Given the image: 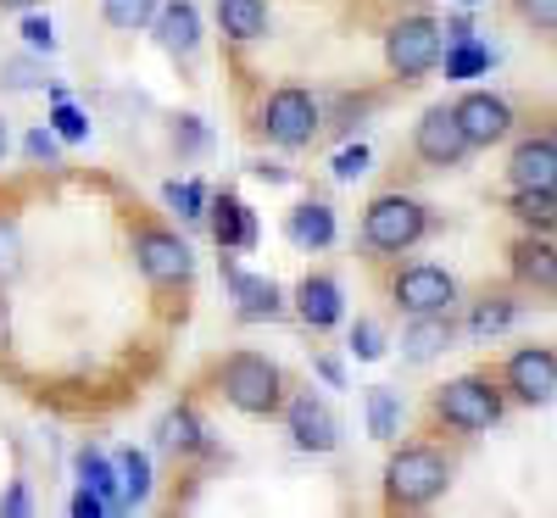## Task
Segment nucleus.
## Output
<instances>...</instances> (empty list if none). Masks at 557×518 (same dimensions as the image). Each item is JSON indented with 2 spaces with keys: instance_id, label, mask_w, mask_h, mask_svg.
Here are the masks:
<instances>
[{
  "instance_id": "nucleus-1",
  "label": "nucleus",
  "mask_w": 557,
  "mask_h": 518,
  "mask_svg": "<svg viewBox=\"0 0 557 518\" xmlns=\"http://www.w3.org/2000/svg\"><path fill=\"white\" fill-rule=\"evenodd\" d=\"M451 485V462L435 446H401L385 468V502L391 507H430Z\"/></svg>"
},
{
  "instance_id": "nucleus-2",
  "label": "nucleus",
  "mask_w": 557,
  "mask_h": 518,
  "mask_svg": "<svg viewBox=\"0 0 557 518\" xmlns=\"http://www.w3.org/2000/svg\"><path fill=\"white\" fill-rule=\"evenodd\" d=\"M223 396L246 418H273L278 402H285V380H278V368L262 351H235L223 362Z\"/></svg>"
},
{
  "instance_id": "nucleus-3",
  "label": "nucleus",
  "mask_w": 557,
  "mask_h": 518,
  "mask_svg": "<svg viewBox=\"0 0 557 518\" xmlns=\"http://www.w3.org/2000/svg\"><path fill=\"white\" fill-rule=\"evenodd\" d=\"M430 234V212L418 207L412 196H380V201H368L362 212V246L368 251H412L418 240Z\"/></svg>"
},
{
  "instance_id": "nucleus-4",
  "label": "nucleus",
  "mask_w": 557,
  "mask_h": 518,
  "mask_svg": "<svg viewBox=\"0 0 557 518\" xmlns=\"http://www.w3.org/2000/svg\"><path fill=\"white\" fill-rule=\"evenodd\" d=\"M446 57V28L435 17H401L385 34V62L396 78H424Z\"/></svg>"
},
{
  "instance_id": "nucleus-5",
  "label": "nucleus",
  "mask_w": 557,
  "mask_h": 518,
  "mask_svg": "<svg viewBox=\"0 0 557 518\" xmlns=\"http://www.w3.org/2000/svg\"><path fill=\"white\" fill-rule=\"evenodd\" d=\"M435 412L451 423V430H462V435H480V430H491V423L502 418V396L491 391V380H480V373H462V380L441 385Z\"/></svg>"
},
{
  "instance_id": "nucleus-6",
  "label": "nucleus",
  "mask_w": 557,
  "mask_h": 518,
  "mask_svg": "<svg viewBox=\"0 0 557 518\" xmlns=\"http://www.w3.org/2000/svg\"><path fill=\"white\" fill-rule=\"evenodd\" d=\"M262 128H268V139H273V146L296 151V146H307V139L318 134V101L307 96L301 84L273 89V96H268V107H262Z\"/></svg>"
},
{
  "instance_id": "nucleus-7",
  "label": "nucleus",
  "mask_w": 557,
  "mask_h": 518,
  "mask_svg": "<svg viewBox=\"0 0 557 518\" xmlns=\"http://www.w3.org/2000/svg\"><path fill=\"white\" fill-rule=\"evenodd\" d=\"M412 151H418V162H430V168H457L474 146H469V134H462L451 107H430L424 118H418V128H412Z\"/></svg>"
},
{
  "instance_id": "nucleus-8",
  "label": "nucleus",
  "mask_w": 557,
  "mask_h": 518,
  "mask_svg": "<svg viewBox=\"0 0 557 518\" xmlns=\"http://www.w3.org/2000/svg\"><path fill=\"white\" fill-rule=\"evenodd\" d=\"M134 257H139V273H146L151 285H184V279H190V246H184L173 229H139Z\"/></svg>"
},
{
  "instance_id": "nucleus-9",
  "label": "nucleus",
  "mask_w": 557,
  "mask_h": 518,
  "mask_svg": "<svg viewBox=\"0 0 557 518\" xmlns=\"http://www.w3.org/2000/svg\"><path fill=\"white\" fill-rule=\"evenodd\" d=\"M457 301V279L446 268H430V262H412L396 273V307L401 312H451Z\"/></svg>"
},
{
  "instance_id": "nucleus-10",
  "label": "nucleus",
  "mask_w": 557,
  "mask_h": 518,
  "mask_svg": "<svg viewBox=\"0 0 557 518\" xmlns=\"http://www.w3.org/2000/svg\"><path fill=\"white\" fill-rule=\"evenodd\" d=\"M285 423H290V441H296L301 452H335V441H341V423H335L330 402L312 396V391H301V396L285 407Z\"/></svg>"
},
{
  "instance_id": "nucleus-11",
  "label": "nucleus",
  "mask_w": 557,
  "mask_h": 518,
  "mask_svg": "<svg viewBox=\"0 0 557 518\" xmlns=\"http://www.w3.org/2000/svg\"><path fill=\"white\" fill-rule=\"evenodd\" d=\"M451 112H457L462 134H469V146H496V139L513 134V107H507L502 96H485V89H474V96H462Z\"/></svg>"
},
{
  "instance_id": "nucleus-12",
  "label": "nucleus",
  "mask_w": 557,
  "mask_h": 518,
  "mask_svg": "<svg viewBox=\"0 0 557 518\" xmlns=\"http://www.w3.org/2000/svg\"><path fill=\"white\" fill-rule=\"evenodd\" d=\"M223 279H228V291H235V318L240 323H268V318L285 312V291H278L273 279L240 273L235 262H223Z\"/></svg>"
},
{
  "instance_id": "nucleus-13",
  "label": "nucleus",
  "mask_w": 557,
  "mask_h": 518,
  "mask_svg": "<svg viewBox=\"0 0 557 518\" xmlns=\"http://www.w3.org/2000/svg\"><path fill=\"white\" fill-rule=\"evenodd\" d=\"M507 391H513L519 402H552L557 396V351H546V346H530V351H519L513 362H507Z\"/></svg>"
},
{
  "instance_id": "nucleus-14",
  "label": "nucleus",
  "mask_w": 557,
  "mask_h": 518,
  "mask_svg": "<svg viewBox=\"0 0 557 518\" xmlns=\"http://www.w3.org/2000/svg\"><path fill=\"white\" fill-rule=\"evenodd\" d=\"M513 190H557V139H524L507 162Z\"/></svg>"
},
{
  "instance_id": "nucleus-15",
  "label": "nucleus",
  "mask_w": 557,
  "mask_h": 518,
  "mask_svg": "<svg viewBox=\"0 0 557 518\" xmlns=\"http://www.w3.org/2000/svg\"><path fill=\"white\" fill-rule=\"evenodd\" d=\"M151 28H157V45H162L168 57H196V45H201V12L190 7V0L157 7Z\"/></svg>"
},
{
  "instance_id": "nucleus-16",
  "label": "nucleus",
  "mask_w": 557,
  "mask_h": 518,
  "mask_svg": "<svg viewBox=\"0 0 557 518\" xmlns=\"http://www.w3.org/2000/svg\"><path fill=\"white\" fill-rule=\"evenodd\" d=\"M296 312L307 329H335L341 323V285L330 273H307L296 285Z\"/></svg>"
},
{
  "instance_id": "nucleus-17",
  "label": "nucleus",
  "mask_w": 557,
  "mask_h": 518,
  "mask_svg": "<svg viewBox=\"0 0 557 518\" xmlns=\"http://www.w3.org/2000/svg\"><path fill=\"white\" fill-rule=\"evenodd\" d=\"M212 234H218V246L223 251H246L257 246V218L240 196H218L212 201Z\"/></svg>"
},
{
  "instance_id": "nucleus-18",
  "label": "nucleus",
  "mask_w": 557,
  "mask_h": 518,
  "mask_svg": "<svg viewBox=\"0 0 557 518\" xmlns=\"http://www.w3.org/2000/svg\"><path fill=\"white\" fill-rule=\"evenodd\" d=\"M451 346V318L446 312H418L412 323H407V335H401V357L407 362H430V357H441Z\"/></svg>"
},
{
  "instance_id": "nucleus-19",
  "label": "nucleus",
  "mask_w": 557,
  "mask_h": 518,
  "mask_svg": "<svg viewBox=\"0 0 557 518\" xmlns=\"http://www.w3.org/2000/svg\"><path fill=\"white\" fill-rule=\"evenodd\" d=\"M157 446H162V452H173V457H196V452H207V430H201V418H196L190 407H168V412L157 418Z\"/></svg>"
},
{
  "instance_id": "nucleus-20",
  "label": "nucleus",
  "mask_w": 557,
  "mask_h": 518,
  "mask_svg": "<svg viewBox=\"0 0 557 518\" xmlns=\"http://www.w3.org/2000/svg\"><path fill=\"white\" fill-rule=\"evenodd\" d=\"M513 279L530 291H557V251L541 240V234H530V240L513 246Z\"/></svg>"
},
{
  "instance_id": "nucleus-21",
  "label": "nucleus",
  "mask_w": 557,
  "mask_h": 518,
  "mask_svg": "<svg viewBox=\"0 0 557 518\" xmlns=\"http://www.w3.org/2000/svg\"><path fill=\"white\" fill-rule=\"evenodd\" d=\"M290 240L301 251H323V246H335V212L330 201H301L290 212Z\"/></svg>"
},
{
  "instance_id": "nucleus-22",
  "label": "nucleus",
  "mask_w": 557,
  "mask_h": 518,
  "mask_svg": "<svg viewBox=\"0 0 557 518\" xmlns=\"http://www.w3.org/2000/svg\"><path fill=\"white\" fill-rule=\"evenodd\" d=\"M218 28L240 45H257L268 34V0H218Z\"/></svg>"
},
{
  "instance_id": "nucleus-23",
  "label": "nucleus",
  "mask_w": 557,
  "mask_h": 518,
  "mask_svg": "<svg viewBox=\"0 0 557 518\" xmlns=\"http://www.w3.org/2000/svg\"><path fill=\"white\" fill-rule=\"evenodd\" d=\"M78 480L96 491V496H107V507H123V485H117V462H107L96 446H84L78 452Z\"/></svg>"
},
{
  "instance_id": "nucleus-24",
  "label": "nucleus",
  "mask_w": 557,
  "mask_h": 518,
  "mask_svg": "<svg viewBox=\"0 0 557 518\" xmlns=\"http://www.w3.org/2000/svg\"><path fill=\"white\" fill-rule=\"evenodd\" d=\"M513 218L524 229H557V190H513Z\"/></svg>"
},
{
  "instance_id": "nucleus-25",
  "label": "nucleus",
  "mask_w": 557,
  "mask_h": 518,
  "mask_svg": "<svg viewBox=\"0 0 557 518\" xmlns=\"http://www.w3.org/2000/svg\"><path fill=\"white\" fill-rule=\"evenodd\" d=\"M45 62L34 57V51H23V57H7L0 62V89H12V96H28V89H45Z\"/></svg>"
},
{
  "instance_id": "nucleus-26",
  "label": "nucleus",
  "mask_w": 557,
  "mask_h": 518,
  "mask_svg": "<svg viewBox=\"0 0 557 518\" xmlns=\"http://www.w3.org/2000/svg\"><path fill=\"white\" fill-rule=\"evenodd\" d=\"M117 485H123V502H146L151 491V457L146 452H117Z\"/></svg>"
},
{
  "instance_id": "nucleus-27",
  "label": "nucleus",
  "mask_w": 557,
  "mask_h": 518,
  "mask_svg": "<svg viewBox=\"0 0 557 518\" xmlns=\"http://www.w3.org/2000/svg\"><path fill=\"white\" fill-rule=\"evenodd\" d=\"M157 7H162V0H101V12H107V23L117 34H139L157 17Z\"/></svg>"
},
{
  "instance_id": "nucleus-28",
  "label": "nucleus",
  "mask_w": 557,
  "mask_h": 518,
  "mask_svg": "<svg viewBox=\"0 0 557 518\" xmlns=\"http://www.w3.org/2000/svg\"><path fill=\"white\" fill-rule=\"evenodd\" d=\"M491 67V51L469 34V39H451V51H446V78H474Z\"/></svg>"
},
{
  "instance_id": "nucleus-29",
  "label": "nucleus",
  "mask_w": 557,
  "mask_h": 518,
  "mask_svg": "<svg viewBox=\"0 0 557 518\" xmlns=\"http://www.w3.org/2000/svg\"><path fill=\"white\" fill-rule=\"evenodd\" d=\"M507 323H513V301H507V296H491V301H480V307H474L469 335H474V341H485V335H502Z\"/></svg>"
},
{
  "instance_id": "nucleus-30",
  "label": "nucleus",
  "mask_w": 557,
  "mask_h": 518,
  "mask_svg": "<svg viewBox=\"0 0 557 518\" xmlns=\"http://www.w3.org/2000/svg\"><path fill=\"white\" fill-rule=\"evenodd\" d=\"M368 430H374V441L396 435V396L391 391H368Z\"/></svg>"
},
{
  "instance_id": "nucleus-31",
  "label": "nucleus",
  "mask_w": 557,
  "mask_h": 518,
  "mask_svg": "<svg viewBox=\"0 0 557 518\" xmlns=\"http://www.w3.org/2000/svg\"><path fill=\"white\" fill-rule=\"evenodd\" d=\"M51 128H57L62 139H84V134H89V118H84V112H78V107L62 96V89H57V112H51Z\"/></svg>"
},
{
  "instance_id": "nucleus-32",
  "label": "nucleus",
  "mask_w": 557,
  "mask_h": 518,
  "mask_svg": "<svg viewBox=\"0 0 557 518\" xmlns=\"http://www.w3.org/2000/svg\"><path fill=\"white\" fill-rule=\"evenodd\" d=\"M168 207H178V218H207V190L201 184H168Z\"/></svg>"
},
{
  "instance_id": "nucleus-33",
  "label": "nucleus",
  "mask_w": 557,
  "mask_h": 518,
  "mask_svg": "<svg viewBox=\"0 0 557 518\" xmlns=\"http://www.w3.org/2000/svg\"><path fill=\"white\" fill-rule=\"evenodd\" d=\"M351 351H357L362 362H374V357H385V335H380V323H368V318H362V323L351 329Z\"/></svg>"
},
{
  "instance_id": "nucleus-34",
  "label": "nucleus",
  "mask_w": 557,
  "mask_h": 518,
  "mask_svg": "<svg viewBox=\"0 0 557 518\" xmlns=\"http://www.w3.org/2000/svg\"><path fill=\"white\" fill-rule=\"evenodd\" d=\"M23 268V240H17V223H0V279H12Z\"/></svg>"
},
{
  "instance_id": "nucleus-35",
  "label": "nucleus",
  "mask_w": 557,
  "mask_h": 518,
  "mask_svg": "<svg viewBox=\"0 0 557 518\" xmlns=\"http://www.w3.org/2000/svg\"><path fill=\"white\" fill-rule=\"evenodd\" d=\"M23 45H28V51H45V57H51V51H57L51 17H23Z\"/></svg>"
},
{
  "instance_id": "nucleus-36",
  "label": "nucleus",
  "mask_w": 557,
  "mask_h": 518,
  "mask_svg": "<svg viewBox=\"0 0 557 518\" xmlns=\"http://www.w3.org/2000/svg\"><path fill=\"white\" fill-rule=\"evenodd\" d=\"M173 146H178V151H207V128H201V118H178Z\"/></svg>"
},
{
  "instance_id": "nucleus-37",
  "label": "nucleus",
  "mask_w": 557,
  "mask_h": 518,
  "mask_svg": "<svg viewBox=\"0 0 557 518\" xmlns=\"http://www.w3.org/2000/svg\"><path fill=\"white\" fill-rule=\"evenodd\" d=\"M23 151H28L34 162H57V134H51V128H28Z\"/></svg>"
},
{
  "instance_id": "nucleus-38",
  "label": "nucleus",
  "mask_w": 557,
  "mask_h": 518,
  "mask_svg": "<svg viewBox=\"0 0 557 518\" xmlns=\"http://www.w3.org/2000/svg\"><path fill=\"white\" fill-rule=\"evenodd\" d=\"M357 173H368V146H346L335 157V178H357Z\"/></svg>"
},
{
  "instance_id": "nucleus-39",
  "label": "nucleus",
  "mask_w": 557,
  "mask_h": 518,
  "mask_svg": "<svg viewBox=\"0 0 557 518\" xmlns=\"http://www.w3.org/2000/svg\"><path fill=\"white\" fill-rule=\"evenodd\" d=\"M519 12H524L535 28H557V0H519Z\"/></svg>"
},
{
  "instance_id": "nucleus-40",
  "label": "nucleus",
  "mask_w": 557,
  "mask_h": 518,
  "mask_svg": "<svg viewBox=\"0 0 557 518\" xmlns=\"http://www.w3.org/2000/svg\"><path fill=\"white\" fill-rule=\"evenodd\" d=\"M101 513H107V496H96L89 485L73 496V518H101Z\"/></svg>"
},
{
  "instance_id": "nucleus-41",
  "label": "nucleus",
  "mask_w": 557,
  "mask_h": 518,
  "mask_svg": "<svg viewBox=\"0 0 557 518\" xmlns=\"http://www.w3.org/2000/svg\"><path fill=\"white\" fill-rule=\"evenodd\" d=\"M0 513H7V518H17V513H28V491H23V485H12L7 496H0Z\"/></svg>"
},
{
  "instance_id": "nucleus-42",
  "label": "nucleus",
  "mask_w": 557,
  "mask_h": 518,
  "mask_svg": "<svg viewBox=\"0 0 557 518\" xmlns=\"http://www.w3.org/2000/svg\"><path fill=\"white\" fill-rule=\"evenodd\" d=\"M251 173H257V178H268V184H285V168H273V162H257Z\"/></svg>"
},
{
  "instance_id": "nucleus-43",
  "label": "nucleus",
  "mask_w": 557,
  "mask_h": 518,
  "mask_svg": "<svg viewBox=\"0 0 557 518\" xmlns=\"http://www.w3.org/2000/svg\"><path fill=\"white\" fill-rule=\"evenodd\" d=\"M7 341H12V307L0 301V346H7Z\"/></svg>"
},
{
  "instance_id": "nucleus-44",
  "label": "nucleus",
  "mask_w": 557,
  "mask_h": 518,
  "mask_svg": "<svg viewBox=\"0 0 557 518\" xmlns=\"http://www.w3.org/2000/svg\"><path fill=\"white\" fill-rule=\"evenodd\" d=\"M7 146H12V134H7V118H0V162H7Z\"/></svg>"
},
{
  "instance_id": "nucleus-45",
  "label": "nucleus",
  "mask_w": 557,
  "mask_h": 518,
  "mask_svg": "<svg viewBox=\"0 0 557 518\" xmlns=\"http://www.w3.org/2000/svg\"><path fill=\"white\" fill-rule=\"evenodd\" d=\"M0 7H12V12H28V7H34V0H0Z\"/></svg>"
},
{
  "instance_id": "nucleus-46",
  "label": "nucleus",
  "mask_w": 557,
  "mask_h": 518,
  "mask_svg": "<svg viewBox=\"0 0 557 518\" xmlns=\"http://www.w3.org/2000/svg\"><path fill=\"white\" fill-rule=\"evenodd\" d=\"M462 7H474V0H462Z\"/></svg>"
}]
</instances>
